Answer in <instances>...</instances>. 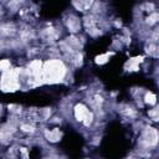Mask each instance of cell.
<instances>
[{"label":"cell","mask_w":159,"mask_h":159,"mask_svg":"<svg viewBox=\"0 0 159 159\" xmlns=\"http://www.w3.org/2000/svg\"><path fill=\"white\" fill-rule=\"evenodd\" d=\"M42 75H44V82L49 83L60 82L64 80L66 75V67L62 61L57 60V58H52V60H49L44 64Z\"/></svg>","instance_id":"6da1fadb"},{"label":"cell","mask_w":159,"mask_h":159,"mask_svg":"<svg viewBox=\"0 0 159 159\" xmlns=\"http://www.w3.org/2000/svg\"><path fill=\"white\" fill-rule=\"evenodd\" d=\"M67 27L70 29V31L72 32H76L80 30V27H81V24H80V20L73 18V16H71V18L67 20Z\"/></svg>","instance_id":"7a4b0ae2"},{"label":"cell","mask_w":159,"mask_h":159,"mask_svg":"<svg viewBox=\"0 0 159 159\" xmlns=\"http://www.w3.org/2000/svg\"><path fill=\"white\" fill-rule=\"evenodd\" d=\"M158 20H159V14H158V12H152V14L147 18V23L149 25H153V24H156Z\"/></svg>","instance_id":"3957f363"},{"label":"cell","mask_w":159,"mask_h":159,"mask_svg":"<svg viewBox=\"0 0 159 159\" xmlns=\"http://www.w3.org/2000/svg\"><path fill=\"white\" fill-rule=\"evenodd\" d=\"M144 101H145V103H149V104H156L157 98H156V96H154L153 93H150V92H149V93L145 95Z\"/></svg>","instance_id":"277c9868"},{"label":"cell","mask_w":159,"mask_h":159,"mask_svg":"<svg viewBox=\"0 0 159 159\" xmlns=\"http://www.w3.org/2000/svg\"><path fill=\"white\" fill-rule=\"evenodd\" d=\"M20 129H21L23 132H27V133L35 132V127H32L31 124H21L20 125Z\"/></svg>","instance_id":"5b68a950"},{"label":"cell","mask_w":159,"mask_h":159,"mask_svg":"<svg viewBox=\"0 0 159 159\" xmlns=\"http://www.w3.org/2000/svg\"><path fill=\"white\" fill-rule=\"evenodd\" d=\"M108 56H110V53H106V55L97 56V57H96V62H97V64H99V65L106 64V62L108 61Z\"/></svg>","instance_id":"8992f818"},{"label":"cell","mask_w":159,"mask_h":159,"mask_svg":"<svg viewBox=\"0 0 159 159\" xmlns=\"http://www.w3.org/2000/svg\"><path fill=\"white\" fill-rule=\"evenodd\" d=\"M0 67H1L3 72H6V71L10 70V61L9 60H3L1 64H0Z\"/></svg>","instance_id":"52a82bcc"}]
</instances>
